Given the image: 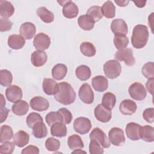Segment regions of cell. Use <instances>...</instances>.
Listing matches in <instances>:
<instances>
[{"instance_id": "2e32d148", "label": "cell", "mask_w": 154, "mask_h": 154, "mask_svg": "<svg viewBox=\"0 0 154 154\" xmlns=\"http://www.w3.org/2000/svg\"><path fill=\"white\" fill-rule=\"evenodd\" d=\"M31 108L37 111H44L48 109L49 106V101L42 96H35L32 98L29 102Z\"/></svg>"}, {"instance_id": "603a6c76", "label": "cell", "mask_w": 154, "mask_h": 154, "mask_svg": "<svg viewBox=\"0 0 154 154\" xmlns=\"http://www.w3.org/2000/svg\"><path fill=\"white\" fill-rule=\"evenodd\" d=\"M58 85L57 82L51 78H45L42 83L43 91L47 95H54L58 90Z\"/></svg>"}, {"instance_id": "7402d4cb", "label": "cell", "mask_w": 154, "mask_h": 154, "mask_svg": "<svg viewBox=\"0 0 154 154\" xmlns=\"http://www.w3.org/2000/svg\"><path fill=\"white\" fill-rule=\"evenodd\" d=\"M13 143L19 147H23L29 141V135L25 131L20 130L13 137Z\"/></svg>"}, {"instance_id": "5bb4252c", "label": "cell", "mask_w": 154, "mask_h": 154, "mask_svg": "<svg viewBox=\"0 0 154 154\" xmlns=\"http://www.w3.org/2000/svg\"><path fill=\"white\" fill-rule=\"evenodd\" d=\"M63 14L67 19H73L77 16L79 10L78 6L71 1H66L63 2Z\"/></svg>"}, {"instance_id": "f6af8a7d", "label": "cell", "mask_w": 154, "mask_h": 154, "mask_svg": "<svg viewBox=\"0 0 154 154\" xmlns=\"http://www.w3.org/2000/svg\"><path fill=\"white\" fill-rule=\"evenodd\" d=\"M89 152L91 154H102L104 150L96 140L91 139L89 144Z\"/></svg>"}, {"instance_id": "8992f818", "label": "cell", "mask_w": 154, "mask_h": 154, "mask_svg": "<svg viewBox=\"0 0 154 154\" xmlns=\"http://www.w3.org/2000/svg\"><path fill=\"white\" fill-rule=\"evenodd\" d=\"M109 142L116 146H120L125 143V137L124 131L120 128L114 127L108 132Z\"/></svg>"}, {"instance_id": "d6a6232c", "label": "cell", "mask_w": 154, "mask_h": 154, "mask_svg": "<svg viewBox=\"0 0 154 154\" xmlns=\"http://www.w3.org/2000/svg\"><path fill=\"white\" fill-rule=\"evenodd\" d=\"M75 75L79 80L87 81L91 76V70L86 65H81L76 69Z\"/></svg>"}, {"instance_id": "3957f363", "label": "cell", "mask_w": 154, "mask_h": 154, "mask_svg": "<svg viewBox=\"0 0 154 154\" xmlns=\"http://www.w3.org/2000/svg\"><path fill=\"white\" fill-rule=\"evenodd\" d=\"M103 69L106 77L109 79H114L118 77L122 72L120 63L116 60H111L106 61L103 66Z\"/></svg>"}, {"instance_id": "ac0fdd59", "label": "cell", "mask_w": 154, "mask_h": 154, "mask_svg": "<svg viewBox=\"0 0 154 154\" xmlns=\"http://www.w3.org/2000/svg\"><path fill=\"white\" fill-rule=\"evenodd\" d=\"M137 109L136 103L130 99H125L119 105V110L122 114L131 116L134 114Z\"/></svg>"}, {"instance_id": "7bdbcfd3", "label": "cell", "mask_w": 154, "mask_h": 154, "mask_svg": "<svg viewBox=\"0 0 154 154\" xmlns=\"http://www.w3.org/2000/svg\"><path fill=\"white\" fill-rule=\"evenodd\" d=\"M45 147L48 150L55 152L60 149V142L55 138L49 137L45 141Z\"/></svg>"}, {"instance_id": "836d02e7", "label": "cell", "mask_w": 154, "mask_h": 154, "mask_svg": "<svg viewBox=\"0 0 154 154\" xmlns=\"http://www.w3.org/2000/svg\"><path fill=\"white\" fill-rule=\"evenodd\" d=\"M102 12L103 16L108 19L114 17L116 14V7L111 1H106L102 5Z\"/></svg>"}, {"instance_id": "f546056e", "label": "cell", "mask_w": 154, "mask_h": 154, "mask_svg": "<svg viewBox=\"0 0 154 154\" xmlns=\"http://www.w3.org/2000/svg\"><path fill=\"white\" fill-rule=\"evenodd\" d=\"M37 16L45 23H51L54 20V14L45 7H40L36 11Z\"/></svg>"}, {"instance_id": "ffe728a7", "label": "cell", "mask_w": 154, "mask_h": 154, "mask_svg": "<svg viewBox=\"0 0 154 154\" xmlns=\"http://www.w3.org/2000/svg\"><path fill=\"white\" fill-rule=\"evenodd\" d=\"M92 86L95 91L103 92L107 90L108 87V81L106 77L98 75L92 78Z\"/></svg>"}, {"instance_id": "816d5d0a", "label": "cell", "mask_w": 154, "mask_h": 154, "mask_svg": "<svg viewBox=\"0 0 154 154\" xmlns=\"http://www.w3.org/2000/svg\"><path fill=\"white\" fill-rule=\"evenodd\" d=\"M10 110L5 106H1V123H3L7 118Z\"/></svg>"}, {"instance_id": "1f68e13d", "label": "cell", "mask_w": 154, "mask_h": 154, "mask_svg": "<svg viewBox=\"0 0 154 154\" xmlns=\"http://www.w3.org/2000/svg\"><path fill=\"white\" fill-rule=\"evenodd\" d=\"M67 144L71 150L82 149L84 147V143L81 138L76 134H73L69 137L67 140Z\"/></svg>"}, {"instance_id": "e575fe53", "label": "cell", "mask_w": 154, "mask_h": 154, "mask_svg": "<svg viewBox=\"0 0 154 154\" xmlns=\"http://www.w3.org/2000/svg\"><path fill=\"white\" fill-rule=\"evenodd\" d=\"M116 103V96L111 92L105 93L102 97V105L106 108L111 110L115 106Z\"/></svg>"}, {"instance_id": "4316f807", "label": "cell", "mask_w": 154, "mask_h": 154, "mask_svg": "<svg viewBox=\"0 0 154 154\" xmlns=\"http://www.w3.org/2000/svg\"><path fill=\"white\" fill-rule=\"evenodd\" d=\"M78 23L79 27L83 30L90 31L94 28L95 22L90 16L84 14L81 15L78 17Z\"/></svg>"}, {"instance_id": "db71d44e", "label": "cell", "mask_w": 154, "mask_h": 154, "mask_svg": "<svg viewBox=\"0 0 154 154\" xmlns=\"http://www.w3.org/2000/svg\"><path fill=\"white\" fill-rule=\"evenodd\" d=\"M114 2L120 7H126L128 5V4L129 2V1H122V0H119V1L115 0Z\"/></svg>"}, {"instance_id": "74e56055", "label": "cell", "mask_w": 154, "mask_h": 154, "mask_svg": "<svg viewBox=\"0 0 154 154\" xmlns=\"http://www.w3.org/2000/svg\"><path fill=\"white\" fill-rule=\"evenodd\" d=\"M13 81V75L10 71L2 69L0 71V84L4 87H9Z\"/></svg>"}, {"instance_id": "d590c367", "label": "cell", "mask_w": 154, "mask_h": 154, "mask_svg": "<svg viewBox=\"0 0 154 154\" xmlns=\"http://www.w3.org/2000/svg\"><path fill=\"white\" fill-rule=\"evenodd\" d=\"M0 143L10 140L13 137V131L11 127L8 125H2L0 129Z\"/></svg>"}, {"instance_id": "ab89813d", "label": "cell", "mask_w": 154, "mask_h": 154, "mask_svg": "<svg viewBox=\"0 0 154 154\" xmlns=\"http://www.w3.org/2000/svg\"><path fill=\"white\" fill-rule=\"evenodd\" d=\"M114 44L118 50L125 49L129 44V39L126 35H114Z\"/></svg>"}, {"instance_id": "f1b7e54d", "label": "cell", "mask_w": 154, "mask_h": 154, "mask_svg": "<svg viewBox=\"0 0 154 154\" xmlns=\"http://www.w3.org/2000/svg\"><path fill=\"white\" fill-rule=\"evenodd\" d=\"M32 129V134L37 138H43L48 135L47 128L43 122L36 123Z\"/></svg>"}, {"instance_id": "8d00e7d4", "label": "cell", "mask_w": 154, "mask_h": 154, "mask_svg": "<svg viewBox=\"0 0 154 154\" xmlns=\"http://www.w3.org/2000/svg\"><path fill=\"white\" fill-rule=\"evenodd\" d=\"M80 51L84 55L88 57L94 56L96 52L94 46L89 42L82 43L80 45Z\"/></svg>"}, {"instance_id": "f5cc1de1", "label": "cell", "mask_w": 154, "mask_h": 154, "mask_svg": "<svg viewBox=\"0 0 154 154\" xmlns=\"http://www.w3.org/2000/svg\"><path fill=\"white\" fill-rule=\"evenodd\" d=\"M153 81H154V78L149 79L146 84V88L148 91L151 94H153Z\"/></svg>"}, {"instance_id": "83f0119b", "label": "cell", "mask_w": 154, "mask_h": 154, "mask_svg": "<svg viewBox=\"0 0 154 154\" xmlns=\"http://www.w3.org/2000/svg\"><path fill=\"white\" fill-rule=\"evenodd\" d=\"M67 73V67L64 64H57L52 69V76L56 80L63 79L66 76Z\"/></svg>"}, {"instance_id": "9c48e42d", "label": "cell", "mask_w": 154, "mask_h": 154, "mask_svg": "<svg viewBox=\"0 0 154 154\" xmlns=\"http://www.w3.org/2000/svg\"><path fill=\"white\" fill-rule=\"evenodd\" d=\"M90 138L96 140L103 148H108L110 142L105 132L99 128H94L90 134Z\"/></svg>"}, {"instance_id": "30bf717a", "label": "cell", "mask_w": 154, "mask_h": 154, "mask_svg": "<svg viewBox=\"0 0 154 154\" xmlns=\"http://www.w3.org/2000/svg\"><path fill=\"white\" fill-rule=\"evenodd\" d=\"M51 45V38L46 34L40 32L37 34L33 41V45L37 50L44 51L48 49Z\"/></svg>"}, {"instance_id": "d4e9b609", "label": "cell", "mask_w": 154, "mask_h": 154, "mask_svg": "<svg viewBox=\"0 0 154 154\" xmlns=\"http://www.w3.org/2000/svg\"><path fill=\"white\" fill-rule=\"evenodd\" d=\"M51 134L54 137H64L67 134V128L63 122H55L51 126Z\"/></svg>"}, {"instance_id": "8fae6325", "label": "cell", "mask_w": 154, "mask_h": 154, "mask_svg": "<svg viewBox=\"0 0 154 154\" xmlns=\"http://www.w3.org/2000/svg\"><path fill=\"white\" fill-rule=\"evenodd\" d=\"M111 29L114 35H126L128 31V25L122 19H114L111 24Z\"/></svg>"}, {"instance_id": "f907efd6", "label": "cell", "mask_w": 154, "mask_h": 154, "mask_svg": "<svg viewBox=\"0 0 154 154\" xmlns=\"http://www.w3.org/2000/svg\"><path fill=\"white\" fill-rule=\"evenodd\" d=\"M21 153L22 154H26V153L38 154V153H39V149L35 146L29 145V146L26 147L25 148H24L22 150Z\"/></svg>"}, {"instance_id": "11a10c76", "label": "cell", "mask_w": 154, "mask_h": 154, "mask_svg": "<svg viewBox=\"0 0 154 154\" xmlns=\"http://www.w3.org/2000/svg\"><path fill=\"white\" fill-rule=\"evenodd\" d=\"M132 2L135 4V5L139 8H142L145 6L146 1H132Z\"/></svg>"}, {"instance_id": "52a82bcc", "label": "cell", "mask_w": 154, "mask_h": 154, "mask_svg": "<svg viewBox=\"0 0 154 154\" xmlns=\"http://www.w3.org/2000/svg\"><path fill=\"white\" fill-rule=\"evenodd\" d=\"M91 123L90 119L84 117L76 118L73 122V129L78 134L81 135L88 133L91 128Z\"/></svg>"}, {"instance_id": "4dcf8cb0", "label": "cell", "mask_w": 154, "mask_h": 154, "mask_svg": "<svg viewBox=\"0 0 154 154\" xmlns=\"http://www.w3.org/2000/svg\"><path fill=\"white\" fill-rule=\"evenodd\" d=\"M140 138L146 142H153L154 141L153 127L149 125L141 126L140 131Z\"/></svg>"}, {"instance_id": "d6986e66", "label": "cell", "mask_w": 154, "mask_h": 154, "mask_svg": "<svg viewBox=\"0 0 154 154\" xmlns=\"http://www.w3.org/2000/svg\"><path fill=\"white\" fill-rule=\"evenodd\" d=\"M48 56L44 51L37 50L34 51L31 55V61L35 67H41L47 61Z\"/></svg>"}, {"instance_id": "9a60e30c", "label": "cell", "mask_w": 154, "mask_h": 154, "mask_svg": "<svg viewBox=\"0 0 154 154\" xmlns=\"http://www.w3.org/2000/svg\"><path fill=\"white\" fill-rule=\"evenodd\" d=\"M141 126L135 122H130L126 126V134L128 138L132 141L140 139V131Z\"/></svg>"}, {"instance_id": "277c9868", "label": "cell", "mask_w": 154, "mask_h": 154, "mask_svg": "<svg viewBox=\"0 0 154 154\" xmlns=\"http://www.w3.org/2000/svg\"><path fill=\"white\" fill-rule=\"evenodd\" d=\"M114 57L118 61H124L128 66H132L135 63V60L133 55V51L131 48H125L118 50L116 52Z\"/></svg>"}, {"instance_id": "9f6ffc18", "label": "cell", "mask_w": 154, "mask_h": 154, "mask_svg": "<svg viewBox=\"0 0 154 154\" xmlns=\"http://www.w3.org/2000/svg\"><path fill=\"white\" fill-rule=\"evenodd\" d=\"M85 153V151H83V150H82L81 149H78V150H74V151H73L72 152V153Z\"/></svg>"}, {"instance_id": "681fc988", "label": "cell", "mask_w": 154, "mask_h": 154, "mask_svg": "<svg viewBox=\"0 0 154 154\" xmlns=\"http://www.w3.org/2000/svg\"><path fill=\"white\" fill-rule=\"evenodd\" d=\"M13 26V22L8 19L1 18L0 19V31L1 32H4L9 31L11 29Z\"/></svg>"}, {"instance_id": "f35d334b", "label": "cell", "mask_w": 154, "mask_h": 154, "mask_svg": "<svg viewBox=\"0 0 154 154\" xmlns=\"http://www.w3.org/2000/svg\"><path fill=\"white\" fill-rule=\"evenodd\" d=\"M86 14L90 16L95 22H98L103 17L101 7L98 5H94L90 7L87 10Z\"/></svg>"}, {"instance_id": "cb8c5ba5", "label": "cell", "mask_w": 154, "mask_h": 154, "mask_svg": "<svg viewBox=\"0 0 154 154\" xmlns=\"http://www.w3.org/2000/svg\"><path fill=\"white\" fill-rule=\"evenodd\" d=\"M14 12V7L13 4L7 1H0V15L1 17L7 19L11 17Z\"/></svg>"}, {"instance_id": "60d3db41", "label": "cell", "mask_w": 154, "mask_h": 154, "mask_svg": "<svg viewBox=\"0 0 154 154\" xmlns=\"http://www.w3.org/2000/svg\"><path fill=\"white\" fill-rule=\"evenodd\" d=\"M45 120L49 126H51L55 122H63L62 117L58 111H52L47 114L45 117Z\"/></svg>"}, {"instance_id": "7a4b0ae2", "label": "cell", "mask_w": 154, "mask_h": 154, "mask_svg": "<svg viewBox=\"0 0 154 154\" xmlns=\"http://www.w3.org/2000/svg\"><path fill=\"white\" fill-rule=\"evenodd\" d=\"M149 30L144 25H137L134 26L131 36V43L134 48L141 49L144 48L149 39Z\"/></svg>"}, {"instance_id": "ba28073f", "label": "cell", "mask_w": 154, "mask_h": 154, "mask_svg": "<svg viewBox=\"0 0 154 154\" xmlns=\"http://www.w3.org/2000/svg\"><path fill=\"white\" fill-rule=\"evenodd\" d=\"M78 95L81 100L85 103L91 104L94 101V93L87 83H84L80 87Z\"/></svg>"}, {"instance_id": "b9f144b4", "label": "cell", "mask_w": 154, "mask_h": 154, "mask_svg": "<svg viewBox=\"0 0 154 154\" xmlns=\"http://www.w3.org/2000/svg\"><path fill=\"white\" fill-rule=\"evenodd\" d=\"M143 75L146 78H154V64L153 62H147L144 64L141 69Z\"/></svg>"}, {"instance_id": "6da1fadb", "label": "cell", "mask_w": 154, "mask_h": 154, "mask_svg": "<svg viewBox=\"0 0 154 154\" xmlns=\"http://www.w3.org/2000/svg\"><path fill=\"white\" fill-rule=\"evenodd\" d=\"M58 85V90L54 94L56 100L64 105L73 103L76 99V93L71 85L66 82H61Z\"/></svg>"}, {"instance_id": "7dc6e473", "label": "cell", "mask_w": 154, "mask_h": 154, "mask_svg": "<svg viewBox=\"0 0 154 154\" xmlns=\"http://www.w3.org/2000/svg\"><path fill=\"white\" fill-rule=\"evenodd\" d=\"M58 112L61 114L63 119V123L64 124H69L73 119L71 112L66 108H60Z\"/></svg>"}, {"instance_id": "bcb514c9", "label": "cell", "mask_w": 154, "mask_h": 154, "mask_svg": "<svg viewBox=\"0 0 154 154\" xmlns=\"http://www.w3.org/2000/svg\"><path fill=\"white\" fill-rule=\"evenodd\" d=\"M15 148V144L11 141H5L0 146V153L2 154H11Z\"/></svg>"}, {"instance_id": "4fadbf2b", "label": "cell", "mask_w": 154, "mask_h": 154, "mask_svg": "<svg viewBox=\"0 0 154 154\" xmlns=\"http://www.w3.org/2000/svg\"><path fill=\"white\" fill-rule=\"evenodd\" d=\"M96 119L102 123L108 122L112 117L111 110L105 108L101 103L98 104L94 110Z\"/></svg>"}, {"instance_id": "e0dca14e", "label": "cell", "mask_w": 154, "mask_h": 154, "mask_svg": "<svg viewBox=\"0 0 154 154\" xmlns=\"http://www.w3.org/2000/svg\"><path fill=\"white\" fill-rule=\"evenodd\" d=\"M36 32V28L34 24L26 22L22 23L20 27V35L26 40H31L34 37Z\"/></svg>"}, {"instance_id": "5b68a950", "label": "cell", "mask_w": 154, "mask_h": 154, "mask_svg": "<svg viewBox=\"0 0 154 154\" xmlns=\"http://www.w3.org/2000/svg\"><path fill=\"white\" fill-rule=\"evenodd\" d=\"M128 92L132 99L139 101L144 100L147 95L144 86L140 82L132 84L128 88Z\"/></svg>"}, {"instance_id": "484cf974", "label": "cell", "mask_w": 154, "mask_h": 154, "mask_svg": "<svg viewBox=\"0 0 154 154\" xmlns=\"http://www.w3.org/2000/svg\"><path fill=\"white\" fill-rule=\"evenodd\" d=\"M29 105L25 100H19L14 103L11 107L12 112L18 116L25 115L28 111Z\"/></svg>"}, {"instance_id": "ee69618b", "label": "cell", "mask_w": 154, "mask_h": 154, "mask_svg": "<svg viewBox=\"0 0 154 154\" xmlns=\"http://www.w3.org/2000/svg\"><path fill=\"white\" fill-rule=\"evenodd\" d=\"M39 122H43V119L40 114L37 112H31L26 119V122L29 128H32L34 125Z\"/></svg>"}, {"instance_id": "7c38bea8", "label": "cell", "mask_w": 154, "mask_h": 154, "mask_svg": "<svg viewBox=\"0 0 154 154\" xmlns=\"http://www.w3.org/2000/svg\"><path fill=\"white\" fill-rule=\"evenodd\" d=\"M23 93L22 89L16 85L8 87L5 90V96L7 100L11 102L16 103L22 98Z\"/></svg>"}, {"instance_id": "c3c4849f", "label": "cell", "mask_w": 154, "mask_h": 154, "mask_svg": "<svg viewBox=\"0 0 154 154\" xmlns=\"http://www.w3.org/2000/svg\"><path fill=\"white\" fill-rule=\"evenodd\" d=\"M143 117L147 123H153L154 121V108H146L143 112Z\"/></svg>"}, {"instance_id": "44dd1931", "label": "cell", "mask_w": 154, "mask_h": 154, "mask_svg": "<svg viewBox=\"0 0 154 154\" xmlns=\"http://www.w3.org/2000/svg\"><path fill=\"white\" fill-rule=\"evenodd\" d=\"M7 42L8 45L10 48L17 50L22 49L24 46L25 44V40L22 35L12 34L8 37Z\"/></svg>"}]
</instances>
